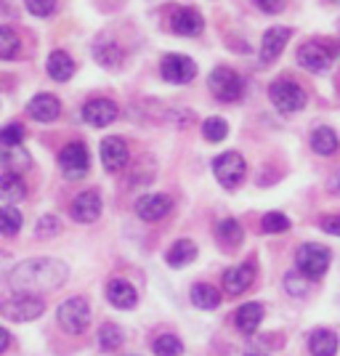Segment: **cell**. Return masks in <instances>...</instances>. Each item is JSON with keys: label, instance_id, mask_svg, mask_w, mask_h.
Wrapping results in <instances>:
<instances>
[{"label": "cell", "instance_id": "obj_1", "mask_svg": "<svg viewBox=\"0 0 340 356\" xmlns=\"http://www.w3.org/2000/svg\"><path fill=\"white\" fill-rule=\"evenodd\" d=\"M67 277H70L67 264H61L56 258H32L8 271V284L16 293L38 296L48 290H59L67 282Z\"/></svg>", "mask_w": 340, "mask_h": 356}, {"label": "cell", "instance_id": "obj_2", "mask_svg": "<svg viewBox=\"0 0 340 356\" xmlns=\"http://www.w3.org/2000/svg\"><path fill=\"white\" fill-rule=\"evenodd\" d=\"M296 56L303 70H309V72H327L338 54H335V45L330 43V40H309V43H303L298 48Z\"/></svg>", "mask_w": 340, "mask_h": 356}, {"label": "cell", "instance_id": "obj_3", "mask_svg": "<svg viewBox=\"0 0 340 356\" xmlns=\"http://www.w3.org/2000/svg\"><path fill=\"white\" fill-rule=\"evenodd\" d=\"M45 312V303L40 296H27V293H16V296L6 298L0 303V314L8 322H32Z\"/></svg>", "mask_w": 340, "mask_h": 356}, {"label": "cell", "instance_id": "obj_4", "mask_svg": "<svg viewBox=\"0 0 340 356\" xmlns=\"http://www.w3.org/2000/svg\"><path fill=\"white\" fill-rule=\"evenodd\" d=\"M59 325L70 332V335H83L90 325V306L86 298L74 296L67 298L59 306Z\"/></svg>", "mask_w": 340, "mask_h": 356}, {"label": "cell", "instance_id": "obj_5", "mask_svg": "<svg viewBox=\"0 0 340 356\" xmlns=\"http://www.w3.org/2000/svg\"><path fill=\"white\" fill-rule=\"evenodd\" d=\"M207 86L213 90V96L218 102H226V104H234L242 99V77H239L232 67H216L210 77H207Z\"/></svg>", "mask_w": 340, "mask_h": 356}, {"label": "cell", "instance_id": "obj_6", "mask_svg": "<svg viewBox=\"0 0 340 356\" xmlns=\"http://www.w3.org/2000/svg\"><path fill=\"white\" fill-rule=\"evenodd\" d=\"M268 96H271V104L277 106L282 115H293V112L306 106V90L300 88L298 83H293V80H277V83H271Z\"/></svg>", "mask_w": 340, "mask_h": 356}, {"label": "cell", "instance_id": "obj_7", "mask_svg": "<svg viewBox=\"0 0 340 356\" xmlns=\"http://www.w3.org/2000/svg\"><path fill=\"white\" fill-rule=\"evenodd\" d=\"M330 261H332V252L327 250L325 245H303L300 250H298V271L303 274V277H309V280H319V277H325V271L330 268Z\"/></svg>", "mask_w": 340, "mask_h": 356}, {"label": "cell", "instance_id": "obj_8", "mask_svg": "<svg viewBox=\"0 0 340 356\" xmlns=\"http://www.w3.org/2000/svg\"><path fill=\"white\" fill-rule=\"evenodd\" d=\"M213 173H216L223 189H234V186L242 184V178L248 173V165H245L242 154H237V152H223L213 160Z\"/></svg>", "mask_w": 340, "mask_h": 356}, {"label": "cell", "instance_id": "obj_9", "mask_svg": "<svg viewBox=\"0 0 340 356\" xmlns=\"http://www.w3.org/2000/svg\"><path fill=\"white\" fill-rule=\"evenodd\" d=\"M59 168L61 173L70 178V181H80V178L88 173L90 168V157H88V149L86 144L80 141H72L59 152Z\"/></svg>", "mask_w": 340, "mask_h": 356}, {"label": "cell", "instance_id": "obj_10", "mask_svg": "<svg viewBox=\"0 0 340 356\" xmlns=\"http://www.w3.org/2000/svg\"><path fill=\"white\" fill-rule=\"evenodd\" d=\"M160 72L168 83L173 86H186L197 77V64L189 56H181V54H168L160 64Z\"/></svg>", "mask_w": 340, "mask_h": 356}, {"label": "cell", "instance_id": "obj_11", "mask_svg": "<svg viewBox=\"0 0 340 356\" xmlns=\"http://www.w3.org/2000/svg\"><path fill=\"white\" fill-rule=\"evenodd\" d=\"M170 210H173V200L168 194H147L136 202V216L147 223L163 221Z\"/></svg>", "mask_w": 340, "mask_h": 356}, {"label": "cell", "instance_id": "obj_12", "mask_svg": "<svg viewBox=\"0 0 340 356\" xmlns=\"http://www.w3.org/2000/svg\"><path fill=\"white\" fill-rule=\"evenodd\" d=\"M128 144L118 138V136H109L102 141V165L106 173H120L125 165H128Z\"/></svg>", "mask_w": 340, "mask_h": 356}, {"label": "cell", "instance_id": "obj_13", "mask_svg": "<svg viewBox=\"0 0 340 356\" xmlns=\"http://www.w3.org/2000/svg\"><path fill=\"white\" fill-rule=\"evenodd\" d=\"M118 104L115 102H109V99H93L88 104L83 106V120L88 122L90 128H106V125H112L115 120H118Z\"/></svg>", "mask_w": 340, "mask_h": 356}, {"label": "cell", "instance_id": "obj_14", "mask_svg": "<svg viewBox=\"0 0 340 356\" xmlns=\"http://www.w3.org/2000/svg\"><path fill=\"white\" fill-rule=\"evenodd\" d=\"M70 213H72V218L77 223H93L99 216H102V194L93 192V189L80 192L77 197H74Z\"/></svg>", "mask_w": 340, "mask_h": 356}, {"label": "cell", "instance_id": "obj_15", "mask_svg": "<svg viewBox=\"0 0 340 356\" xmlns=\"http://www.w3.org/2000/svg\"><path fill=\"white\" fill-rule=\"evenodd\" d=\"M252 280H255V266H252L250 261L223 271V287H226L229 296H242L245 290H250Z\"/></svg>", "mask_w": 340, "mask_h": 356}, {"label": "cell", "instance_id": "obj_16", "mask_svg": "<svg viewBox=\"0 0 340 356\" xmlns=\"http://www.w3.org/2000/svg\"><path fill=\"white\" fill-rule=\"evenodd\" d=\"M170 27L181 38H197L200 32L205 30V19L194 8H176V14L170 19Z\"/></svg>", "mask_w": 340, "mask_h": 356}, {"label": "cell", "instance_id": "obj_17", "mask_svg": "<svg viewBox=\"0 0 340 356\" xmlns=\"http://www.w3.org/2000/svg\"><path fill=\"white\" fill-rule=\"evenodd\" d=\"M27 115L38 122H54V120L61 115V104L56 96L51 93H38L32 96V102L27 104Z\"/></svg>", "mask_w": 340, "mask_h": 356}, {"label": "cell", "instance_id": "obj_18", "mask_svg": "<svg viewBox=\"0 0 340 356\" xmlns=\"http://www.w3.org/2000/svg\"><path fill=\"white\" fill-rule=\"evenodd\" d=\"M106 300L115 309L128 312V309H133L136 303H138V293H136V287L128 280H112V282L106 284Z\"/></svg>", "mask_w": 340, "mask_h": 356}, {"label": "cell", "instance_id": "obj_19", "mask_svg": "<svg viewBox=\"0 0 340 356\" xmlns=\"http://www.w3.org/2000/svg\"><path fill=\"white\" fill-rule=\"evenodd\" d=\"M290 40V30L287 27H271V30L264 32V40H261V61H271L280 59V54L284 51V45Z\"/></svg>", "mask_w": 340, "mask_h": 356}, {"label": "cell", "instance_id": "obj_20", "mask_svg": "<svg viewBox=\"0 0 340 356\" xmlns=\"http://www.w3.org/2000/svg\"><path fill=\"white\" fill-rule=\"evenodd\" d=\"M45 70H48V74H51L56 83H67V80L74 74V61L70 54L54 51V54L48 56V61H45Z\"/></svg>", "mask_w": 340, "mask_h": 356}, {"label": "cell", "instance_id": "obj_21", "mask_svg": "<svg viewBox=\"0 0 340 356\" xmlns=\"http://www.w3.org/2000/svg\"><path fill=\"white\" fill-rule=\"evenodd\" d=\"M93 56H96V61H99L102 67L115 70V67L122 64V48H120L112 38H102L99 43L93 45Z\"/></svg>", "mask_w": 340, "mask_h": 356}, {"label": "cell", "instance_id": "obj_22", "mask_svg": "<svg viewBox=\"0 0 340 356\" xmlns=\"http://www.w3.org/2000/svg\"><path fill=\"white\" fill-rule=\"evenodd\" d=\"M24 197H27V186H24V181L16 176V173H3L0 176V200L6 205L22 202Z\"/></svg>", "mask_w": 340, "mask_h": 356}, {"label": "cell", "instance_id": "obj_23", "mask_svg": "<svg viewBox=\"0 0 340 356\" xmlns=\"http://www.w3.org/2000/svg\"><path fill=\"white\" fill-rule=\"evenodd\" d=\"M261 322H264V306H261V303H245L237 312V316H234V325H237V330H242L245 335L255 332V330L261 327Z\"/></svg>", "mask_w": 340, "mask_h": 356}, {"label": "cell", "instance_id": "obj_24", "mask_svg": "<svg viewBox=\"0 0 340 356\" xmlns=\"http://www.w3.org/2000/svg\"><path fill=\"white\" fill-rule=\"evenodd\" d=\"M311 356H335L338 354V335L332 330H316L309 341Z\"/></svg>", "mask_w": 340, "mask_h": 356}, {"label": "cell", "instance_id": "obj_25", "mask_svg": "<svg viewBox=\"0 0 340 356\" xmlns=\"http://www.w3.org/2000/svg\"><path fill=\"white\" fill-rule=\"evenodd\" d=\"M189 298H192L194 306H197V309H202V312H213V309H218V306H221V293H218L213 284H205V282L194 284Z\"/></svg>", "mask_w": 340, "mask_h": 356}, {"label": "cell", "instance_id": "obj_26", "mask_svg": "<svg viewBox=\"0 0 340 356\" xmlns=\"http://www.w3.org/2000/svg\"><path fill=\"white\" fill-rule=\"evenodd\" d=\"M194 258H197V245H194L192 239H178V242H173L168 255H165V261L173 268L186 266V264H192Z\"/></svg>", "mask_w": 340, "mask_h": 356}, {"label": "cell", "instance_id": "obj_27", "mask_svg": "<svg viewBox=\"0 0 340 356\" xmlns=\"http://www.w3.org/2000/svg\"><path fill=\"white\" fill-rule=\"evenodd\" d=\"M338 134L332 131V128H327V125H322V128H316L314 134H311V149L316 152V154H325V157H330V154H335L338 152Z\"/></svg>", "mask_w": 340, "mask_h": 356}, {"label": "cell", "instance_id": "obj_28", "mask_svg": "<svg viewBox=\"0 0 340 356\" xmlns=\"http://www.w3.org/2000/svg\"><path fill=\"white\" fill-rule=\"evenodd\" d=\"M216 237H218V242L226 245V248H234V245H239V242L245 239V229H242V223L234 221V218H226V221H221L216 226Z\"/></svg>", "mask_w": 340, "mask_h": 356}, {"label": "cell", "instance_id": "obj_29", "mask_svg": "<svg viewBox=\"0 0 340 356\" xmlns=\"http://www.w3.org/2000/svg\"><path fill=\"white\" fill-rule=\"evenodd\" d=\"M22 210L16 205H3L0 208V234L3 237H16L19 229H22Z\"/></svg>", "mask_w": 340, "mask_h": 356}, {"label": "cell", "instance_id": "obj_30", "mask_svg": "<svg viewBox=\"0 0 340 356\" xmlns=\"http://www.w3.org/2000/svg\"><path fill=\"white\" fill-rule=\"evenodd\" d=\"M122 343H125V335H122V330H120L118 325L106 322V325L99 330V348H102L104 354H112V351H118Z\"/></svg>", "mask_w": 340, "mask_h": 356}, {"label": "cell", "instance_id": "obj_31", "mask_svg": "<svg viewBox=\"0 0 340 356\" xmlns=\"http://www.w3.org/2000/svg\"><path fill=\"white\" fill-rule=\"evenodd\" d=\"M19 48H22V40H19L16 30L0 27V59H16Z\"/></svg>", "mask_w": 340, "mask_h": 356}, {"label": "cell", "instance_id": "obj_32", "mask_svg": "<svg viewBox=\"0 0 340 356\" xmlns=\"http://www.w3.org/2000/svg\"><path fill=\"white\" fill-rule=\"evenodd\" d=\"M202 136H205L210 144L223 141V138L229 136V125H226V120L223 118H207L205 122H202Z\"/></svg>", "mask_w": 340, "mask_h": 356}, {"label": "cell", "instance_id": "obj_33", "mask_svg": "<svg viewBox=\"0 0 340 356\" xmlns=\"http://www.w3.org/2000/svg\"><path fill=\"white\" fill-rule=\"evenodd\" d=\"M24 141V125L22 122H8L6 128H0V147L16 149Z\"/></svg>", "mask_w": 340, "mask_h": 356}, {"label": "cell", "instance_id": "obj_34", "mask_svg": "<svg viewBox=\"0 0 340 356\" xmlns=\"http://www.w3.org/2000/svg\"><path fill=\"white\" fill-rule=\"evenodd\" d=\"M152 351L157 356H181L184 354V343L178 341L176 335H160L152 346Z\"/></svg>", "mask_w": 340, "mask_h": 356}, {"label": "cell", "instance_id": "obj_35", "mask_svg": "<svg viewBox=\"0 0 340 356\" xmlns=\"http://www.w3.org/2000/svg\"><path fill=\"white\" fill-rule=\"evenodd\" d=\"M261 229H264L266 234H282V232H287V229H290V218H287L284 213L271 210V213H266V216H264Z\"/></svg>", "mask_w": 340, "mask_h": 356}, {"label": "cell", "instance_id": "obj_36", "mask_svg": "<svg viewBox=\"0 0 340 356\" xmlns=\"http://www.w3.org/2000/svg\"><path fill=\"white\" fill-rule=\"evenodd\" d=\"M284 290L293 298H303L309 293V277H303L300 271H290V274L284 277Z\"/></svg>", "mask_w": 340, "mask_h": 356}, {"label": "cell", "instance_id": "obj_37", "mask_svg": "<svg viewBox=\"0 0 340 356\" xmlns=\"http://www.w3.org/2000/svg\"><path fill=\"white\" fill-rule=\"evenodd\" d=\"M59 229H61V223L56 216H43V218L38 221V226H35V234L48 239V237H54V234H59Z\"/></svg>", "mask_w": 340, "mask_h": 356}, {"label": "cell", "instance_id": "obj_38", "mask_svg": "<svg viewBox=\"0 0 340 356\" xmlns=\"http://www.w3.org/2000/svg\"><path fill=\"white\" fill-rule=\"evenodd\" d=\"M24 6H27V11L32 16H40V19L56 11V0H24Z\"/></svg>", "mask_w": 340, "mask_h": 356}, {"label": "cell", "instance_id": "obj_39", "mask_svg": "<svg viewBox=\"0 0 340 356\" xmlns=\"http://www.w3.org/2000/svg\"><path fill=\"white\" fill-rule=\"evenodd\" d=\"M319 226H322V232H327V234L340 237V213L338 216H325V218L319 221Z\"/></svg>", "mask_w": 340, "mask_h": 356}, {"label": "cell", "instance_id": "obj_40", "mask_svg": "<svg viewBox=\"0 0 340 356\" xmlns=\"http://www.w3.org/2000/svg\"><path fill=\"white\" fill-rule=\"evenodd\" d=\"M284 3H287V0H255V6H258L264 14H280L282 8H284Z\"/></svg>", "mask_w": 340, "mask_h": 356}, {"label": "cell", "instance_id": "obj_41", "mask_svg": "<svg viewBox=\"0 0 340 356\" xmlns=\"http://www.w3.org/2000/svg\"><path fill=\"white\" fill-rule=\"evenodd\" d=\"M327 192L340 194V173H332V176H330V181H327Z\"/></svg>", "mask_w": 340, "mask_h": 356}, {"label": "cell", "instance_id": "obj_42", "mask_svg": "<svg viewBox=\"0 0 340 356\" xmlns=\"http://www.w3.org/2000/svg\"><path fill=\"white\" fill-rule=\"evenodd\" d=\"M8 343H11V335H8V330H3V327H0V354L8 348Z\"/></svg>", "mask_w": 340, "mask_h": 356}, {"label": "cell", "instance_id": "obj_43", "mask_svg": "<svg viewBox=\"0 0 340 356\" xmlns=\"http://www.w3.org/2000/svg\"><path fill=\"white\" fill-rule=\"evenodd\" d=\"M6 264H8V255H6V252H0V271L6 268Z\"/></svg>", "mask_w": 340, "mask_h": 356}, {"label": "cell", "instance_id": "obj_44", "mask_svg": "<svg viewBox=\"0 0 340 356\" xmlns=\"http://www.w3.org/2000/svg\"><path fill=\"white\" fill-rule=\"evenodd\" d=\"M245 356H266V354H258V351H248Z\"/></svg>", "mask_w": 340, "mask_h": 356}, {"label": "cell", "instance_id": "obj_45", "mask_svg": "<svg viewBox=\"0 0 340 356\" xmlns=\"http://www.w3.org/2000/svg\"><path fill=\"white\" fill-rule=\"evenodd\" d=\"M335 3H340V0H335Z\"/></svg>", "mask_w": 340, "mask_h": 356}]
</instances>
